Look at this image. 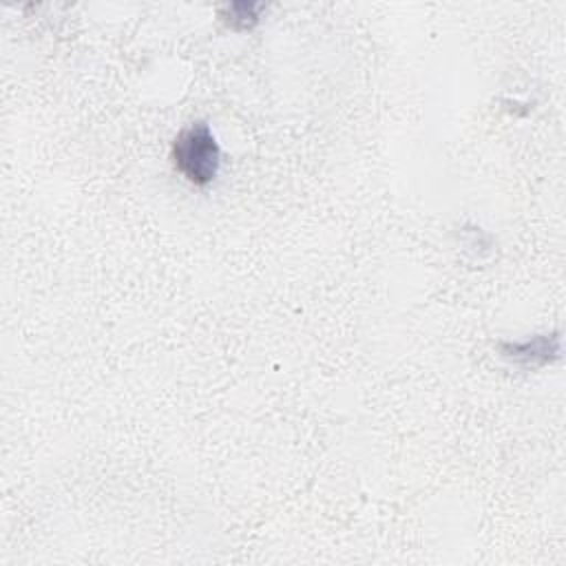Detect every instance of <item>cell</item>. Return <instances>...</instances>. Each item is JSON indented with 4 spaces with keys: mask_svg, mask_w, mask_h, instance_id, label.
<instances>
[{
    "mask_svg": "<svg viewBox=\"0 0 566 566\" xmlns=\"http://www.w3.org/2000/svg\"><path fill=\"white\" fill-rule=\"evenodd\" d=\"M170 157L175 168L195 186L214 181L221 164L219 144L206 122H195L179 130L172 142Z\"/></svg>",
    "mask_w": 566,
    "mask_h": 566,
    "instance_id": "1",
    "label": "cell"
},
{
    "mask_svg": "<svg viewBox=\"0 0 566 566\" xmlns=\"http://www.w3.org/2000/svg\"><path fill=\"white\" fill-rule=\"evenodd\" d=\"M265 7L261 2H230L226 4L219 15L221 20L234 29V31H248L252 27H256V22L261 20V11Z\"/></svg>",
    "mask_w": 566,
    "mask_h": 566,
    "instance_id": "3",
    "label": "cell"
},
{
    "mask_svg": "<svg viewBox=\"0 0 566 566\" xmlns=\"http://www.w3.org/2000/svg\"><path fill=\"white\" fill-rule=\"evenodd\" d=\"M500 356L506 358L513 365L526 367V369H537L548 363H553L559 352V334H537L526 340H500L497 343Z\"/></svg>",
    "mask_w": 566,
    "mask_h": 566,
    "instance_id": "2",
    "label": "cell"
}]
</instances>
